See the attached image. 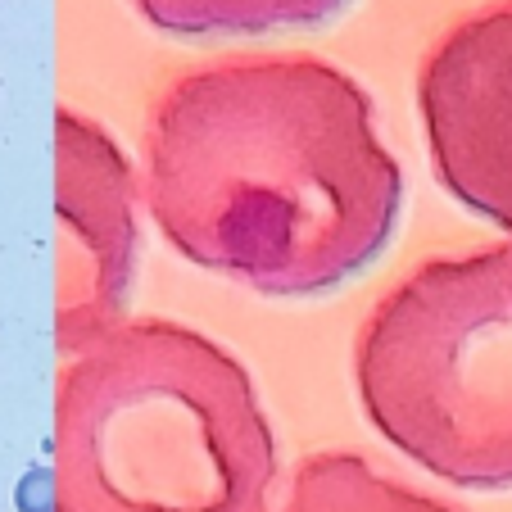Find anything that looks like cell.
Listing matches in <instances>:
<instances>
[{
  "label": "cell",
  "instance_id": "1",
  "mask_svg": "<svg viewBox=\"0 0 512 512\" xmlns=\"http://www.w3.org/2000/svg\"><path fill=\"white\" fill-rule=\"evenodd\" d=\"M145 200L182 259L286 300L322 295L386 250L404 173L345 68L241 55L155 100Z\"/></svg>",
  "mask_w": 512,
  "mask_h": 512
},
{
  "label": "cell",
  "instance_id": "2",
  "mask_svg": "<svg viewBox=\"0 0 512 512\" xmlns=\"http://www.w3.org/2000/svg\"><path fill=\"white\" fill-rule=\"evenodd\" d=\"M55 512H268L277 445L250 372L182 322H118L55 395Z\"/></svg>",
  "mask_w": 512,
  "mask_h": 512
},
{
  "label": "cell",
  "instance_id": "3",
  "mask_svg": "<svg viewBox=\"0 0 512 512\" xmlns=\"http://www.w3.org/2000/svg\"><path fill=\"white\" fill-rule=\"evenodd\" d=\"M358 399L417 467L463 490L512 485V241L431 259L358 331Z\"/></svg>",
  "mask_w": 512,
  "mask_h": 512
},
{
  "label": "cell",
  "instance_id": "4",
  "mask_svg": "<svg viewBox=\"0 0 512 512\" xmlns=\"http://www.w3.org/2000/svg\"><path fill=\"white\" fill-rule=\"evenodd\" d=\"M417 105L440 186L512 236V0H494L435 41Z\"/></svg>",
  "mask_w": 512,
  "mask_h": 512
},
{
  "label": "cell",
  "instance_id": "5",
  "mask_svg": "<svg viewBox=\"0 0 512 512\" xmlns=\"http://www.w3.org/2000/svg\"><path fill=\"white\" fill-rule=\"evenodd\" d=\"M55 223V340L64 354H78L123 318L136 223L123 150L73 109L55 114Z\"/></svg>",
  "mask_w": 512,
  "mask_h": 512
},
{
  "label": "cell",
  "instance_id": "6",
  "mask_svg": "<svg viewBox=\"0 0 512 512\" xmlns=\"http://www.w3.org/2000/svg\"><path fill=\"white\" fill-rule=\"evenodd\" d=\"M281 512H458L449 503L390 481L358 454H313L290 481Z\"/></svg>",
  "mask_w": 512,
  "mask_h": 512
},
{
  "label": "cell",
  "instance_id": "7",
  "mask_svg": "<svg viewBox=\"0 0 512 512\" xmlns=\"http://www.w3.org/2000/svg\"><path fill=\"white\" fill-rule=\"evenodd\" d=\"M145 23L173 37H259L322 23L345 0H132Z\"/></svg>",
  "mask_w": 512,
  "mask_h": 512
},
{
  "label": "cell",
  "instance_id": "8",
  "mask_svg": "<svg viewBox=\"0 0 512 512\" xmlns=\"http://www.w3.org/2000/svg\"><path fill=\"white\" fill-rule=\"evenodd\" d=\"M19 512H55V472L50 467H32L14 490Z\"/></svg>",
  "mask_w": 512,
  "mask_h": 512
}]
</instances>
